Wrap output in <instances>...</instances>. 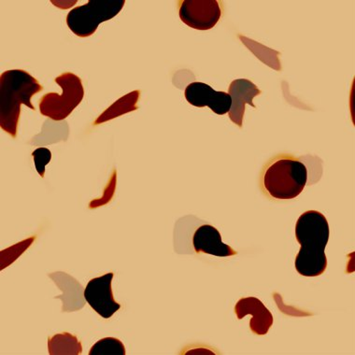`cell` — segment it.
<instances>
[{"label": "cell", "instance_id": "cell-6", "mask_svg": "<svg viewBox=\"0 0 355 355\" xmlns=\"http://www.w3.org/2000/svg\"><path fill=\"white\" fill-rule=\"evenodd\" d=\"M329 225L324 215L317 211L304 212L295 225V238L301 247L324 250L329 241Z\"/></svg>", "mask_w": 355, "mask_h": 355}, {"label": "cell", "instance_id": "cell-9", "mask_svg": "<svg viewBox=\"0 0 355 355\" xmlns=\"http://www.w3.org/2000/svg\"><path fill=\"white\" fill-rule=\"evenodd\" d=\"M235 313L239 320L247 315L252 316L250 321V329L255 335L268 334L273 324L272 314L266 308L262 301L257 297L241 298L236 304Z\"/></svg>", "mask_w": 355, "mask_h": 355}, {"label": "cell", "instance_id": "cell-1", "mask_svg": "<svg viewBox=\"0 0 355 355\" xmlns=\"http://www.w3.org/2000/svg\"><path fill=\"white\" fill-rule=\"evenodd\" d=\"M39 80L28 72L12 69L3 72L0 77V126L13 139L17 137L21 106L26 105L35 110L32 96L42 92Z\"/></svg>", "mask_w": 355, "mask_h": 355}, {"label": "cell", "instance_id": "cell-18", "mask_svg": "<svg viewBox=\"0 0 355 355\" xmlns=\"http://www.w3.org/2000/svg\"><path fill=\"white\" fill-rule=\"evenodd\" d=\"M32 157L34 158L35 166H36L37 173L40 175V177L44 178L45 166L51 162L52 153L47 148H37L32 153Z\"/></svg>", "mask_w": 355, "mask_h": 355}, {"label": "cell", "instance_id": "cell-12", "mask_svg": "<svg viewBox=\"0 0 355 355\" xmlns=\"http://www.w3.org/2000/svg\"><path fill=\"white\" fill-rule=\"evenodd\" d=\"M295 270L304 277H318L327 268V258L324 250L301 247L295 257Z\"/></svg>", "mask_w": 355, "mask_h": 355}, {"label": "cell", "instance_id": "cell-7", "mask_svg": "<svg viewBox=\"0 0 355 355\" xmlns=\"http://www.w3.org/2000/svg\"><path fill=\"white\" fill-rule=\"evenodd\" d=\"M114 275L110 272L91 279L83 293L86 302L104 319H110L121 309L120 304L114 300L112 290Z\"/></svg>", "mask_w": 355, "mask_h": 355}, {"label": "cell", "instance_id": "cell-14", "mask_svg": "<svg viewBox=\"0 0 355 355\" xmlns=\"http://www.w3.org/2000/svg\"><path fill=\"white\" fill-rule=\"evenodd\" d=\"M139 96H141V91L136 90L118 99L112 106L107 107L103 114L99 115L98 119L95 121V125H98L101 123L109 122L110 120L138 110Z\"/></svg>", "mask_w": 355, "mask_h": 355}, {"label": "cell", "instance_id": "cell-15", "mask_svg": "<svg viewBox=\"0 0 355 355\" xmlns=\"http://www.w3.org/2000/svg\"><path fill=\"white\" fill-rule=\"evenodd\" d=\"M48 349L51 355H79L83 346L77 337L64 332L48 338Z\"/></svg>", "mask_w": 355, "mask_h": 355}, {"label": "cell", "instance_id": "cell-10", "mask_svg": "<svg viewBox=\"0 0 355 355\" xmlns=\"http://www.w3.org/2000/svg\"><path fill=\"white\" fill-rule=\"evenodd\" d=\"M228 94L232 99V105L228 112L230 120L239 128H242L246 104H249L252 107H257L252 99L255 96H260L262 92L251 80L239 79L231 83L228 88Z\"/></svg>", "mask_w": 355, "mask_h": 355}, {"label": "cell", "instance_id": "cell-16", "mask_svg": "<svg viewBox=\"0 0 355 355\" xmlns=\"http://www.w3.org/2000/svg\"><path fill=\"white\" fill-rule=\"evenodd\" d=\"M125 348L122 341L114 338H102L89 352V355H125Z\"/></svg>", "mask_w": 355, "mask_h": 355}, {"label": "cell", "instance_id": "cell-8", "mask_svg": "<svg viewBox=\"0 0 355 355\" xmlns=\"http://www.w3.org/2000/svg\"><path fill=\"white\" fill-rule=\"evenodd\" d=\"M185 99L188 103L198 107H209L218 115L228 114L232 105L230 94L217 92L211 86L204 83H192L185 88Z\"/></svg>", "mask_w": 355, "mask_h": 355}, {"label": "cell", "instance_id": "cell-13", "mask_svg": "<svg viewBox=\"0 0 355 355\" xmlns=\"http://www.w3.org/2000/svg\"><path fill=\"white\" fill-rule=\"evenodd\" d=\"M52 276L50 274V278H52L55 282V284L59 288H61L64 295H60L56 298H60L63 300V311H69V306L72 305V311H78V309L83 308L85 306V300H83L82 292L83 288L82 285L76 281V279L71 278L69 274L64 273V279L66 281L62 282L60 277L56 273H53Z\"/></svg>", "mask_w": 355, "mask_h": 355}, {"label": "cell", "instance_id": "cell-11", "mask_svg": "<svg viewBox=\"0 0 355 355\" xmlns=\"http://www.w3.org/2000/svg\"><path fill=\"white\" fill-rule=\"evenodd\" d=\"M193 245L196 254L214 255L218 257H228L238 254V252L224 243L222 236L217 228L212 225H201L193 236Z\"/></svg>", "mask_w": 355, "mask_h": 355}, {"label": "cell", "instance_id": "cell-4", "mask_svg": "<svg viewBox=\"0 0 355 355\" xmlns=\"http://www.w3.org/2000/svg\"><path fill=\"white\" fill-rule=\"evenodd\" d=\"M125 4V0H90L69 12L67 25L78 37L92 36L101 23L114 18Z\"/></svg>", "mask_w": 355, "mask_h": 355}, {"label": "cell", "instance_id": "cell-2", "mask_svg": "<svg viewBox=\"0 0 355 355\" xmlns=\"http://www.w3.org/2000/svg\"><path fill=\"white\" fill-rule=\"evenodd\" d=\"M308 181V171L297 158L279 155L266 164L262 174V187L271 198L289 200L300 196Z\"/></svg>", "mask_w": 355, "mask_h": 355}, {"label": "cell", "instance_id": "cell-5", "mask_svg": "<svg viewBox=\"0 0 355 355\" xmlns=\"http://www.w3.org/2000/svg\"><path fill=\"white\" fill-rule=\"evenodd\" d=\"M179 5L181 20L196 31L214 28L222 16L220 2L217 0H182Z\"/></svg>", "mask_w": 355, "mask_h": 355}, {"label": "cell", "instance_id": "cell-3", "mask_svg": "<svg viewBox=\"0 0 355 355\" xmlns=\"http://www.w3.org/2000/svg\"><path fill=\"white\" fill-rule=\"evenodd\" d=\"M55 82L60 86L62 94L48 93L40 99V112L43 116L53 121L68 118L80 104L85 96L82 80L71 72L56 77Z\"/></svg>", "mask_w": 355, "mask_h": 355}, {"label": "cell", "instance_id": "cell-19", "mask_svg": "<svg viewBox=\"0 0 355 355\" xmlns=\"http://www.w3.org/2000/svg\"><path fill=\"white\" fill-rule=\"evenodd\" d=\"M115 185H116V171L114 172V176L112 177L109 184H107L106 189H105L104 196H102L101 199H96V200L92 201V202L90 203V208L95 209L96 207L105 205V204L109 202L112 196H114Z\"/></svg>", "mask_w": 355, "mask_h": 355}, {"label": "cell", "instance_id": "cell-17", "mask_svg": "<svg viewBox=\"0 0 355 355\" xmlns=\"http://www.w3.org/2000/svg\"><path fill=\"white\" fill-rule=\"evenodd\" d=\"M34 239L35 238L26 239V241H21L20 243L16 244V245L10 247V248L1 252V254H6V257L1 258V263H3L5 261H6V263H5L2 268H4L5 266H9L10 263L15 262V261L17 259V258L20 257V255L23 254V252H25L29 246L31 245Z\"/></svg>", "mask_w": 355, "mask_h": 355}]
</instances>
